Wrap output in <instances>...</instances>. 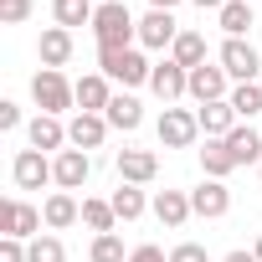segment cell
Here are the masks:
<instances>
[{
    "instance_id": "obj_38",
    "label": "cell",
    "mask_w": 262,
    "mask_h": 262,
    "mask_svg": "<svg viewBox=\"0 0 262 262\" xmlns=\"http://www.w3.org/2000/svg\"><path fill=\"white\" fill-rule=\"evenodd\" d=\"M180 0H149V11H175Z\"/></svg>"
},
{
    "instance_id": "obj_33",
    "label": "cell",
    "mask_w": 262,
    "mask_h": 262,
    "mask_svg": "<svg viewBox=\"0 0 262 262\" xmlns=\"http://www.w3.org/2000/svg\"><path fill=\"white\" fill-rule=\"evenodd\" d=\"M170 262H211V252H206L201 242H180V247L170 252Z\"/></svg>"
},
{
    "instance_id": "obj_16",
    "label": "cell",
    "mask_w": 262,
    "mask_h": 262,
    "mask_svg": "<svg viewBox=\"0 0 262 262\" xmlns=\"http://www.w3.org/2000/svg\"><path fill=\"white\" fill-rule=\"evenodd\" d=\"M108 128H118V134H134V128L144 123V108H139V98L134 93H113V103H108Z\"/></svg>"
},
{
    "instance_id": "obj_25",
    "label": "cell",
    "mask_w": 262,
    "mask_h": 262,
    "mask_svg": "<svg viewBox=\"0 0 262 262\" xmlns=\"http://www.w3.org/2000/svg\"><path fill=\"white\" fill-rule=\"evenodd\" d=\"M201 170H206V180H226V175L236 170L226 139H206V149H201Z\"/></svg>"
},
{
    "instance_id": "obj_11",
    "label": "cell",
    "mask_w": 262,
    "mask_h": 262,
    "mask_svg": "<svg viewBox=\"0 0 262 262\" xmlns=\"http://www.w3.org/2000/svg\"><path fill=\"white\" fill-rule=\"evenodd\" d=\"M221 67H226V77H236V82H257V47L226 36V47H221Z\"/></svg>"
},
{
    "instance_id": "obj_21",
    "label": "cell",
    "mask_w": 262,
    "mask_h": 262,
    "mask_svg": "<svg viewBox=\"0 0 262 262\" xmlns=\"http://www.w3.org/2000/svg\"><path fill=\"white\" fill-rule=\"evenodd\" d=\"M226 149H231V160L236 165H262V134L252 123H236L231 134H226Z\"/></svg>"
},
{
    "instance_id": "obj_31",
    "label": "cell",
    "mask_w": 262,
    "mask_h": 262,
    "mask_svg": "<svg viewBox=\"0 0 262 262\" xmlns=\"http://www.w3.org/2000/svg\"><path fill=\"white\" fill-rule=\"evenodd\" d=\"M93 262H128V252H123V242H118V231H108V236H93V252H88Z\"/></svg>"
},
{
    "instance_id": "obj_28",
    "label": "cell",
    "mask_w": 262,
    "mask_h": 262,
    "mask_svg": "<svg viewBox=\"0 0 262 262\" xmlns=\"http://www.w3.org/2000/svg\"><path fill=\"white\" fill-rule=\"evenodd\" d=\"M144 211H149V201H144L139 185H118V190H113V216H118V221H139Z\"/></svg>"
},
{
    "instance_id": "obj_4",
    "label": "cell",
    "mask_w": 262,
    "mask_h": 262,
    "mask_svg": "<svg viewBox=\"0 0 262 262\" xmlns=\"http://www.w3.org/2000/svg\"><path fill=\"white\" fill-rule=\"evenodd\" d=\"M195 134H201V118L190 108H165L160 113V144L165 149H190Z\"/></svg>"
},
{
    "instance_id": "obj_7",
    "label": "cell",
    "mask_w": 262,
    "mask_h": 262,
    "mask_svg": "<svg viewBox=\"0 0 262 262\" xmlns=\"http://www.w3.org/2000/svg\"><path fill=\"white\" fill-rule=\"evenodd\" d=\"M175 36H180V21H175L170 11H149V16L139 21V47H149V52L175 47Z\"/></svg>"
},
{
    "instance_id": "obj_19",
    "label": "cell",
    "mask_w": 262,
    "mask_h": 262,
    "mask_svg": "<svg viewBox=\"0 0 262 262\" xmlns=\"http://www.w3.org/2000/svg\"><path fill=\"white\" fill-rule=\"evenodd\" d=\"M26 139H31V149H57L62 155V144H67V128H62V118H52V113H36L31 118V128H26Z\"/></svg>"
},
{
    "instance_id": "obj_6",
    "label": "cell",
    "mask_w": 262,
    "mask_h": 262,
    "mask_svg": "<svg viewBox=\"0 0 262 262\" xmlns=\"http://www.w3.org/2000/svg\"><path fill=\"white\" fill-rule=\"evenodd\" d=\"M11 180H16L21 190H41V185L57 180V175H52V160H47L41 149H21L16 165H11Z\"/></svg>"
},
{
    "instance_id": "obj_5",
    "label": "cell",
    "mask_w": 262,
    "mask_h": 262,
    "mask_svg": "<svg viewBox=\"0 0 262 262\" xmlns=\"http://www.w3.org/2000/svg\"><path fill=\"white\" fill-rule=\"evenodd\" d=\"M41 211L36 206H26V201H0V231L6 236H21V242H36L41 236Z\"/></svg>"
},
{
    "instance_id": "obj_12",
    "label": "cell",
    "mask_w": 262,
    "mask_h": 262,
    "mask_svg": "<svg viewBox=\"0 0 262 262\" xmlns=\"http://www.w3.org/2000/svg\"><path fill=\"white\" fill-rule=\"evenodd\" d=\"M190 211H195V216H206V221H221V216L231 211V190H226L221 180H206V185H195V190H190Z\"/></svg>"
},
{
    "instance_id": "obj_26",
    "label": "cell",
    "mask_w": 262,
    "mask_h": 262,
    "mask_svg": "<svg viewBox=\"0 0 262 262\" xmlns=\"http://www.w3.org/2000/svg\"><path fill=\"white\" fill-rule=\"evenodd\" d=\"M226 103H231L236 123H247V118H257V113H262V88H257V82H236Z\"/></svg>"
},
{
    "instance_id": "obj_34",
    "label": "cell",
    "mask_w": 262,
    "mask_h": 262,
    "mask_svg": "<svg viewBox=\"0 0 262 262\" xmlns=\"http://www.w3.org/2000/svg\"><path fill=\"white\" fill-rule=\"evenodd\" d=\"M0 262H26V242L21 236H0Z\"/></svg>"
},
{
    "instance_id": "obj_1",
    "label": "cell",
    "mask_w": 262,
    "mask_h": 262,
    "mask_svg": "<svg viewBox=\"0 0 262 262\" xmlns=\"http://www.w3.org/2000/svg\"><path fill=\"white\" fill-rule=\"evenodd\" d=\"M93 36H98V52H128L139 41V21L128 16L123 0H103L93 11Z\"/></svg>"
},
{
    "instance_id": "obj_15",
    "label": "cell",
    "mask_w": 262,
    "mask_h": 262,
    "mask_svg": "<svg viewBox=\"0 0 262 262\" xmlns=\"http://www.w3.org/2000/svg\"><path fill=\"white\" fill-rule=\"evenodd\" d=\"M108 139V118L103 113H77L72 123H67V144L72 149H98Z\"/></svg>"
},
{
    "instance_id": "obj_24",
    "label": "cell",
    "mask_w": 262,
    "mask_h": 262,
    "mask_svg": "<svg viewBox=\"0 0 262 262\" xmlns=\"http://www.w3.org/2000/svg\"><path fill=\"white\" fill-rule=\"evenodd\" d=\"M170 62H180L185 72L206 67V36H201V31H180V36H175V47H170Z\"/></svg>"
},
{
    "instance_id": "obj_27",
    "label": "cell",
    "mask_w": 262,
    "mask_h": 262,
    "mask_svg": "<svg viewBox=\"0 0 262 262\" xmlns=\"http://www.w3.org/2000/svg\"><path fill=\"white\" fill-rule=\"evenodd\" d=\"M93 0H52V16H57V26H93Z\"/></svg>"
},
{
    "instance_id": "obj_36",
    "label": "cell",
    "mask_w": 262,
    "mask_h": 262,
    "mask_svg": "<svg viewBox=\"0 0 262 262\" xmlns=\"http://www.w3.org/2000/svg\"><path fill=\"white\" fill-rule=\"evenodd\" d=\"M16 123H21V108L6 98V103H0V128H16Z\"/></svg>"
},
{
    "instance_id": "obj_40",
    "label": "cell",
    "mask_w": 262,
    "mask_h": 262,
    "mask_svg": "<svg viewBox=\"0 0 262 262\" xmlns=\"http://www.w3.org/2000/svg\"><path fill=\"white\" fill-rule=\"evenodd\" d=\"M252 257H257V262H262V231H257V247H252Z\"/></svg>"
},
{
    "instance_id": "obj_41",
    "label": "cell",
    "mask_w": 262,
    "mask_h": 262,
    "mask_svg": "<svg viewBox=\"0 0 262 262\" xmlns=\"http://www.w3.org/2000/svg\"><path fill=\"white\" fill-rule=\"evenodd\" d=\"M93 6H103V0H93Z\"/></svg>"
},
{
    "instance_id": "obj_3",
    "label": "cell",
    "mask_w": 262,
    "mask_h": 262,
    "mask_svg": "<svg viewBox=\"0 0 262 262\" xmlns=\"http://www.w3.org/2000/svg\"><path fill=\"white\" fill-rule=\"evenodd\" d=\"M98 67H103V77L108 82H123V88H139V82H149V62H144V52H98Z\"/></svg>"
},
{
    "instance_id": "obj_14",
    "label": "cell",
    "mask_w": 262,
    "mask_h": 262,
    "mask_svg": "<svg viewBox=\"0 0 262 262\" xmlns=\"http://www.w3.org/2000/svg\"><path fill=\"white\" fill-rule=\"evenodd\" d=\"M226 82H231L226 67H195V72H190V98H195V103H221V98H231Z\"/></svg>"
},
{
    "instance_id": "obj_35",
    "label": "cell",
    "mask_w": 262,
    "mask_h": 262,
    "mask_svg": "<svg viewBox=\"0 0 262 262\" xmlns=\"http://www.w3.org/2000/svg\"><path fill=\"white\" fill-rule=\"evenodd\" d=\"M128 262H170V257H165L160 247H149V242H144V247H134V252H128Z\"/></svg>"
},
{
    "instance_id": "obj_23",
    "label": "cell",
    "mask_w": 262,
    "mask_h": 262,
    "mask_svg": "<svg viewBox=\"0 0 262 262\" xmlns=\"http://www.w3.org/2000/svg\"><path fill=\"white\" fill-rule=\"evenodd\" d=\"M216 21H221V31L231 36V41H242L257 21H252V0H226V6L216 11Z\"/></svg>"
},
{
    "instance_id": "obj_29",
    "label": "cell",
    "mask_w": 262,
    "mask_h": 262,
    "mask_svg": "<svg viewBox=\"0 0 262 262\" xmlns=\"http://www.w3.org/2000/svg\"><path fill=\"white\" fill-rule=\"evenodd\" d=\"M82 221H88L98 236H108L113 221H118V216H113V201H82Z\"/></svg>"
},
{
    "instance_id": "obj_17",
    "label": "cell",
    "mask_w": 262,
    "mask_h": 262,
    "mask_svg": "<svg viewBox=\"0 0 262 262\" xmlns=\"http://www.w3.org/2000/svg\"><path fill=\"white\" fill-rule=\"evenodd\" d=\"M108 103H113V93H108V77L103 72L77 77V113H108Z\"/></svg>"
},
{
    "instance_id": "obj_9",
    "label": "cell",
    "mask_w": 262,
    "mask_h": 262,
    "mask_svg": "<svg viewBox=\"0 0 262 262\" xmlns=\"http://www.w3.org/2000/svg\"><path fill=\"white\" fill-rule=\"evenodd\" d=\"M52 175H57V185H62V190H82V185H88V175H93L88 149H62V155L52 160Z\"/></svg>"
},
{
    "instance_id": "obj_13",
    "label": "cell",
    "mask_w": 262,
    "mask_h": 262,
    "mask_svg": "<svg viewBox=\"0 0 262 262\" xmlns=\"http://www.w3.org/2000/svg\"><path fill=\"white\" fill-rule=\"evenodd\" d=\"M36 57H41V67L62 72V67H67V57H72V31H67V26H47V31H41V41H36Z\"/></svg>"
},
{
    "instance_id": "obj_39",
    "label": "cell",
    "mask_w": 262,
    "mask_h": 262,
    "mask_svg": "<svg viewBox=\"0 0 262 262\" xmlns=\"http://www.w3.org/2000/svg\"><path fill=\"white\" fill-rule=\"evenodd\" d=\"M195 6H201V11H221V6H226V0H195Z\"/></svg>"
},
{
    "instance_id": "obj_42",
    "label": "cell",
    "mask_w": 262,
    "mask_h": 262,
    "mask_svg": "<svg viewBox=\"0 0 262 262\" xmlns=\"http://www.w3.org/2000/svg\"><path fill=\"white\" fill-rule=\"evenodd\" d=\"M257 175H262V165H257Z\"/></svg>"
},
{
    "instance_id": "obj_2",
    "label": "cell",
    "mask_w": 262,
    "mask_h": 262,
    "mask_svg": "<svg viewBox=\"0 0 262 262\" xmlns=\"http://www.w3.org/2000/svg\"><path fill=\"white\" fill-rule=\"evenodd\" d=\"M31 98H36V108L41 113H52V118H62L72 103H77V82H67L62 72H52V67H41L36 77H31Z\"/></svg>"
},
{
    "instance_id": "obj_32",
    "label": "cell",
    "mask_w": 262,
    "mask_h": 262,
    "mask_svg": "<svg viewBox=\"0 0 262 262\" xmlns=\"http://www.w3.org/2000/svg\"><path fill=\"white\" fill-rule=\"evenodd\" d=\"M31 16V0H0V21H6V26H21Z\"/></svg>"
},
{
    "instance_id": "obj_10",
    "label": "cell",
    "mask_w": 262,
    "mask_h": 262,
    "mask_svg": "<svg viewBox=\"0 0 262 262\" xmlns=\"http://www.w3.org/2000/svg\"><path fill=\"white\" fill-rule=\"evenodd\" d=\"M118 180L123 185H149L155 175H160V160L149 155V149H118Z\"/></svg>"
},
{
    "instance_id": "obj_18",
    "label": "cell",
    "mask_w": 262,
    "mask_h": 262,
    "mask_svg": "<svg viewBox=\"0 0 262 262\" xmlns=\"http://www.w3.org/2000/svg\"><path fill=\"white\" fill-rule=\"evenodd\" d=\"M149 206H155L160 226H170V231H175V226H185V221L195 216V211H190V195H185V190H160V195H155Z\"/></svg>"
},
{
    "instance_id": "obj_20",
    "label": "cell",
    "mask_w": 262,
    "mask_h": 262,
    "mask_svg": "<svg viewBox=\"0 0 262 262\" xmlns=\"http://www.w3.org/2000/svg\"><path fill=\"white\" fill-rule=\"evenodd\" d=\"M195 118H201V134H206V139H226L231 128H236V113H231L226 98H221V103H201Z\"/></svg>"
},
{
    "instance_id": "obj_30",
    "label": "cell",
    "mask_w": 262,
    "mask_h": 262,
    "mask_svg": "<svg viewBox=\"0 0 262 262\" xmlns=\"http://www.w3.org/2000/svg\"><path fill=\"white\" fill-rule=\"evenodd\" d=\"M26 262H67V247L57 236H36V242H26Z\"/></svg>"
},
{
    "instance_id": "obj_37",
    "label": "cell",
    "mask_w": 262,
    "mask_h": 262,
    "mask_svg": "<svg viewBox=\"0 0 262 262\" xmlns=\"http://www.w3.org/2000/svg\"><path fill=\"white\" fill-rule=\"evenodd\" d=\"M221 262H257V257H252V252H226Z\"/></svg>"
},
{
    "instance_id": "obj_8",
    "label": "cell",
    "mask_w": 262,
    "mask_h": 262,
    "mask_svg": "<svg viewBox=\"0 0 262 262\" xmlns=\"http://www.w3.org/2000/svg\"><path fill=\"white\" fill-rule=\"evenodd\" d=\"M149 88H155V98H160V103H175V98H185V93H190V72H185L180 62H170V57H165V62L149 72Z\"/></svg>"
},
{
    "instance_id": "obj_22",
    "label": "cell",
    "mask_w": 262,
    "mask_h": 262,
    "mask_svg": "<svg viewBox=\"0 0 262 262\" xmlns=\"http://www.w3.org/2000/svg\"><path fill=\"white\" fill-rule=\"evenodd\" d=\"M41 216H47V226H52V231H62V226L82 221V206H77V195H72V190H57V195H47Z\"/></svg>"
}]
</instances>
